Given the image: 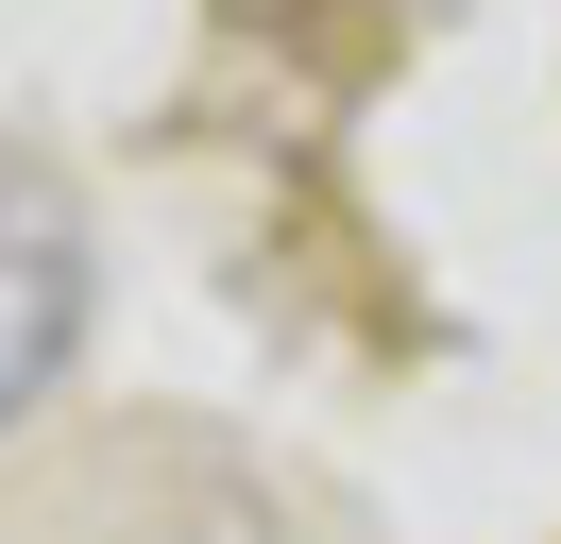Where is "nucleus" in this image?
I'll return each mask as SVG.
<instances>
[{
  "mask_svg": "<svg viewBox=\"0 0 561 544\" xmlns=\"http://www.w3.org/2000/svg\"><path fill=\"white\" fill-rule=\"evenodd\" d=\"M69 358H85V204L51 154L0 136V426H35Z\"/></svg>",
  "mask_w": 561,
  "mask_h": 544,
  "instance_id": "obj_1",
  "label": "nucleus"
}]
</instances>
